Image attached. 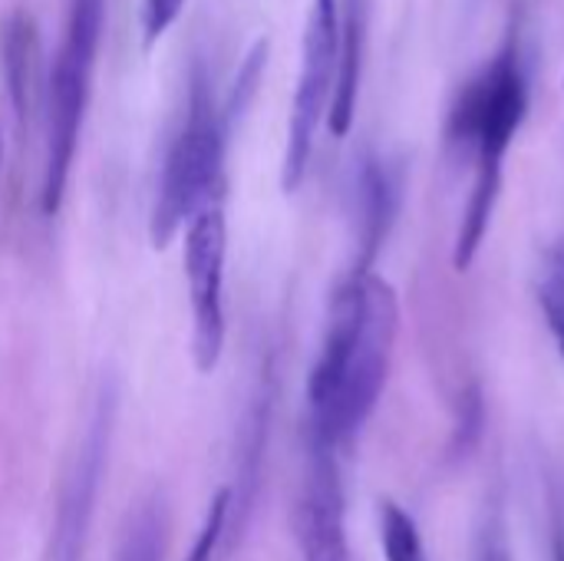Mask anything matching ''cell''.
Returning a JSON list of instances; mask_svg holds the SVG:
<instances>
[{
    "instance_id": "6da1fadb",
    "label": "cell",
    "mask_w": 564,
    "mask_h": 561,
    "mask_svg": "<svg viewBox=\"0 0 564 561\" xmlns=\"http://www.w3.org/2000/svg\"><path fill=\"white\" fill-rule=\"evenodd\" d=\"M400 304L393 288L373 271H350L327 314L321 357L307 380V433L337 450L370 420L393 360Z\"/></svg>"
},
{
    "instance_id": "7a4b0ae2",
    "label": "cell",
    "mask_w": 564,
    "mask_h": 561,
    "mask_svg": "<svg viewBox=\"0 0 564 561\" xmlns=\"http://www.w3.org/2000/svg\"><path fill=\"white\" fill-rule=\"evenodd\" d=\"M228 132L231 129L225 126L205 66H195L188 79V109L165 152V165L152 202V248H169L182 225H188L205 205L218 202Z\"/></svg>"
},
{
    "instance_id": "3957f363",
    "label": "cell",
    "mask_w": 564,
    "mask_h": 561,
    "mask_svg": "<svg viewBox=\"0 0 564 561\" xmlns=\"http://www.w3.org/2000/svg\"><path fill=\"white\" fill-rule=\"evenodd\" d=\"M102 23H106V0L66 3L63 40L46 76V159H43V182H40V212L46 218L59 212L66 195V182L73 172V159L93 93Z\"/></svg>"
},
{
    "instance_id": "277c9868",
    "label": "cell",
    "mask_w": 564,
    "mask_h": 561,
    "mask_svg": "<svg viewBox=\"0 0 564 561\" xmlns=\"http://www.w3.org/2000/svg\"><path fill=\"white\" fill-rule=\"evenodd\" d=\"M529 112V76L519 50V36H509L502 50L459 89L449 112V139L473 152L476 179L482 185H502L506 152Z\"/></svg>"
},
{
    "instance_id": "5b68a950",
    "label": "cell",
    "mask_w": 564,
    "mask_h": 561,
    "mask_svg": "<svg viewBox=\"0 0 564 561\" xmlns=\"http://www.w3.org/2000/svg\"><path fill=\"white\" fill-rule=\"evenodd\" d=\"M337 50H340V0H314L307 26H304L301 73H297V86L291 99L288 145H284V162H281V188L288 195L301 188L311 155H314L317 129L327 119L334 76H337Z\"/></svg>"
},
{
    "instance_id": "8992f818",
    "label": "cell",
    "mask_w": 564,
    "mask_h": 561,
    "mask_svg": "<svg viewBox=\"0 0 564 561\" xmlns=\"http://www.w3.org/2000/svg\"><path fill=\"white\" fill-rule=\"evenodd\" d=\"M225 255L228 225L221 202H212L185 225L182 251L192 301V360L198 374H212L225 350Z\"/></svg>"
},
{
    "instance_id": "52a82bcc",
    "label": "cell",
    "mask_w": 564,
    "mask_h": 561,
    "mask_svg": "<svg viewBox=\"0 0 564 561\" xmlns=\"http://www.w3.org/2000/svg\"><path fill=\"white\" fill-rule=\"evenodd\" d=\"M109 430H112V397H99L93 420L83 430L79 446L59 486L46 561H83L86 532L93 522V509H96V493L102 483V470H106Z\"/></svg>"
},
{
    "instance_id": "ba28073f",
    "label": "cell",
    "mask_w": 564,
    "mask_h": 561,
    "mask_svg": "<svg viewBox=\"0 0 564 561\" xmlns=\"http://www.w3.org/2000/svg\"><path fill=\"white\" fill-rule=\"evenodd\" d=\"M294 536L301 561H350L337 456L314 440L307 446V466L294 506Z\"/></svg>"
},
{
    "instance_id": "9c48e42d",
    "label": "cell",
    "mask_w": 564,
    "mask_h": 561,
    "mask_svg": "<svg viewBox=\"0 0 564 561\" xmlns=\"http://www.w3.org/2000/svg\"><path fill=\"white\" fill-rule=\"evenodd\" d=\"M0 66L10 106L20 122L33 116V103L40 93V30L30 10L7 13L0 26Z\"/></svg>"
},
{
    "instance_id": "30bf717a",
    "label": "cell",
    "mask_w": 564,
    "mask_h": 561,
    "mask_svg": "<svg viewBox=\"0 0 564 561\" xmlns=\"http://www.w3.org/2000/svg\"><path fill=\"white\" fill-rule=\"evenodd\" d=\"M364 40H367V0H344L340 13V50H337V76L334 96L327 109V126L337 139H344L357 116V93L364 73Z\"/></svg>"
},
{
    "instance_id": "8fae6325",
    "label": "cell",
    "mask_w": 564,
    "mask_h": 561,
    "mask_svg": "<svg viewBox=\"0 0 564 561\" xmlns=\"http://www.w3.org/2000/svg\"><path fill=\"white\" fill-rule=\"evenodd\" d=\"M357 212H360V261L354 271H370V261L387 238L397 212V185L380 159H364L357 172Z\"/></svg>"
},
{
    "instance_id": "7c38bea8",
    "label": "cell",
    "mask_w": 564,
    "mask_h": 561,
    "mask_svg": "<svg viewBox=\"0 0 564 561\" xmlns=\"http://www.w3.org/2000/svg\"><path fill=\"white\" fill-rule=\"evenodd\" d=\"M165 555V513L159 503H145L129 516L116 561H162Z\"/></svg>"
},
{
    "instance_id": "4fadbf2b",
    "label": "cell",
    "mask_w": 564,
    "mask_h": 561,
    "mask_svg": "<svg viewBox=\"0 0 564 561\" xmlns=\"http://www.w3.org/2000/svg\"><path fill=\"white\" fill-rule=\"evenodd\" d=\"M380 542L387 561H430L413 516L390 499L380 506Z\"/></svg>"
},
{
    "instance_id": "5bb4252c",
    "label": "cell",
    "mask_w": 564,
    "mask_h": 561,
    "mask_svg": "<svg viewBox=\"0 0 564 561\" xmlns=\"http://www.w3.org/2000/svg\"><path fill=\"white\" fill-rule=\"evenodd\" d=\"M264 66H268V40H254V46L248 50V56H245V63L238 69V79H235L225 106H221V116H225L228 129H235L241 122V116L248 112V106H251V99H254V93L261 86Z\"/></svg>"
},
{
    "instance_id": "9a60e30c",
    "label": "cell",
    "mask_w": 564,
    "mask_h": 561,
    "mask_svg": "<svg viewBox=\"0 0 564 561\" xmlns=\"http://www.w3.org/2000/svg\"><path fill=\"white\" fill-rule=\"evenodd\" d=\"M539 301H542L549 331H552L564 360V245L549 248V255H545L542 278H539Z\"/></svg>"
},
{
    "instance_id": "2e32d148",
    "label": "cell",
    "mask_w": 564,
    "mask_h": 561,
    "mask_svg": "<svg viewBox=\"0 0 564 561\" xmlns=\"http://www.w3.org/2000/svg\"><path fill=\"white\" fill-rule=\"evenodd\" d=\"M228 513H231V489H221L215 499H212V509L202 522V532L188 552L185 561H215L218 555V546L225 539V522H228Z\"/></svg>"
},
{
    "instance_id": "e0dca14e",
    "label": "cell",
    "mask_w": 564,
    "mask_h": 561,
    "mask_svg": "<svg viewBox=\"0 0 564 561\" xmlns=\"http://www.w3.org/2000/svg\"><path fill=\"white\" fill-rule=\"evenodd\" d=\"M182 10H185V0H142V7H139L142 46L152 50L172 30V23L182 17Z\"/></svg>"
},
{
    "instance_id": "ac0fdd59",
    "label": "cell",
    "mask_w": 564,
    "mask_h": 561,
    "mask_svg": "<svg viewBox=\"0 0 564 561\" xmlns=\"http://www.w3.org/2000/svg\"><path fill=\"white\" fill-rule=\"evenodd\" d=\"M482 561H509V555H506V549H499V546H496V549H489V552H486V559Z\"/></svg>"
},
{
    "instance_id": "d6986e66",
    "label": "cell",
    "mask_w": 564,
    "mask_h": 561,
    "mask_svg": "<svg viewBox=\"0 0 564 561\" xmlns=\"http://www.w3.org/2000/svg\"><path fill=\"white\" fill-rule=\"evenodd\" d=\"M555 561H564V539L558 536V542H555Z\"/></svg>"
},
{
    "instance_id": "ffe728a7",
    "label": "cell",
    "mask_w": 564,
    "mask_h": 561,
    "mask_svg": "<svg viewBox=\"0 0 564 561\" xmlns=\"http://www.w3.org/2000/svg\"><path fill=\"white\" fill-rule=\"evenodd\" d=\"M0 159H3V139H0Z\"/></svg>"
}]
</instances>
